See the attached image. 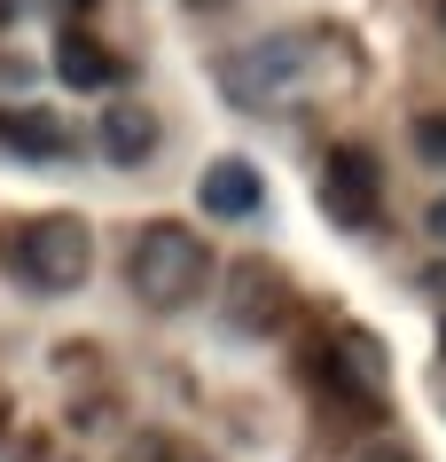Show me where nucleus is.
Returning <instances> with one entry per match:
<instances>
[{"label":"nucleus","mask_w":446,"mask_h":462,"mask_svg":"<svg viewBox=\"0 0 446 462\" xmlns=\"http://www.w3.org/2000/svg\"><path fill=\"white\" fill-rule=\"evenodd\" d=\"M55 71H63V87L95 95V87H118V55L102 48L86 24H63V40H55Z\"/></svg>","instance_id":"6e6552de"},{"label":"nucleus","mask_w":446,"mask_h":462,"mask_svg":"<svg viewBox=\"0 0 446 462\" xmlns=\"http://www.w3.org/2000/svg\"><path fill=\"white\" fill-rule=\"evenodd\" d=\"M423 227H431V236H439V244H446V196H439V204H431V212H423Z\"/></svg>","instance_id":"4468645a"},{"label":"nucleus","mask_w":446,"mask_h":462,"mask_svg":"<svg viewBox=\"0 0 446 462\" xmlns=\"http://www.w3.org/2000/svg\"><path fill=\"white\" fill-rule=\"evenodd\" d=\"M86 227H78L71 212H48V219H24L16 227V244H8V267H16V282L24 291H78L86 282Z\"/></svg>","instance_id":"f03ea898"},{"label":"nucleus","mask_w":446,"mask_h":462,"mask_svg":"<svg viewBox=\"0 0 446 462\" xmlns=\"http://www.w3.org/2000/svg\"><path fill=\"white\" fill-rule=\"evenodd\" d=\"M196 8H220V0H196Z\"/></svg>","instance_id":"f3484780"},{"label":"nucleus","mask_w":446,"mask_h":462,"mask_svg":"<svg viewBox=\"0 0 446 462\" xmlns=\"http://www.w3.org/2000/svg\"><path fill=\"white\" fill-rule=\"evenodd\" d=\"M157 110H141V102H118L110 118H102V157L110 165H141V157H157Z\"/></svg>","instance_id":"1a4fd4ad"},{"label":"nucleus","mask_w":446,"mask_h":462,"mask_svg":"<svg viewBox=\"0 0 446 462\" xmlns=\"http://www.w3.org/2000/svg\"><path fill=\"white\" fill-rule=\"evenodd\" d=\"M322 392L337 400V415H376L384 408V345L360 337V329H337L322 345V361H314Z\"/></svg>","instance_id":"7ed1b4c3"},{"label":"nucleus","mask_w":446,"mask_h":462,"mask_svg":"<svg viewBox=\"0 0 446 462\" xmlns=\"http://www.w3.org/2000/svg\"><path fill=\"white\" fill-rule=\"evenodd\" d=\"M376 204H384V172H376V157L360 142H337L322 157V212L337 219V227H369Z\"/></svg>","instance_id":"39448f33"},{"label":"nucleus","mask_w":446,"mask_h":462,"mask_svg":"<svg viewBox=\"0 0 446 462\" xmlns=\"http://www.w3.org/2000/svg\"><path fill=\"white\" fill-rule=\"evenodd\" d=\"M8 24H16V0H0V32H8Z\"/></svg>","instance_id":"dca6fc26"},{"label":"nucleus","mask_w":446,"mask_h":462,"mask_svg":"<svg viewBox=\"0 0 446 462\" xmlns=\"http://www.w3.org/2000/svg\"><path fill=\"white\" fill-rule=\"evenodd\" d=\"M305 63H314V40L305 32H267L259 48L227 55V87H235V102H274V95H290L297 79H305Z\"/></svg>","instance_id":"20e7f679"},{"label":"nucleus","mask_w":446,"mask_h":462,"mask_svg":"<svg viewBox=\"0 0 446 462\" xmlns=\"http://www.w3.org/2000/svg\"><path fill=\"white\" fill-rule=\"evenodd\" d=\"M141 462H204V455H188V447H165V439H157V447H141Z\"/></svg>","instance_id":"ddd939ff"},{"label":"nucleus","mask_w":446,"mask_h":462,"mask_svg":"<svg viewBox=\"0 0 446 462\" xmlns=\"http://www.w3.org/2000/svg\"><path fill=\"white\" fill-rule=\"evenodd\" d=\"M71 8H95V0H71Z\"/></svg>","instance_id":"a211bd4d"},{"label":"nucleus","mask_w":446,"mask_h":462,"mask_svg":"<svg viewBox=\"0 0 446 462\" xmlns=\"http://www.w3.org/2000/svg\"><path fill=\"white\" fill-rule=\"evenodd\" d=\"M196 204H204L212 219H250V212H259V165H243V157H220V165H204Z\"/></svg>","instance_id":"0eeeda50"},{"label":"nucleus","mask_w":446,"mask_h":462,"mask_svg":"<svg viewBox=\"0 0 446 462\" xmlns=\"http://www.w3.org/2000/svg\"><path fill=\"white\" fill-rule=\"evenodd\" d=\"M125 282H133L141 306L173 314V306H188V298L212 282V251L196 244V227H180V219H149L141 236H133V251H125Z\"/></svg>","instance_id":"f257e3e1"},{"label":"nucleus","mask_w":446,"mask_h":462,"mask_svg":"<svg viewBox=\"0 0 446 462\" xmlns=\"http://www.w3.org/2000/svg\"><path fill=\"white\" fill-rule=\"evenodd\" d=\"M415 157L423 165H446V110H423L415 118Z\"/></svg>","instance_id":"9b49d317"},{"label":"nucleus","mask_w":446,"mask_h":462,"mask_svg":"<svg viewBox=\"0 0 446 462\" xmlns=\"http://www.w3.org/2000/svg\"><path fill=\"white\" fill-rule=\"evenodd\" d=\"M439 8H446V0H439Z\"/></svg>","instance_id":"6ab92c4d"},{"label":"nucleus","mask_w":446,"mask_h":462,"mask_svg":"<svg viewBox=\"0 0 446 462\" xmlns=\"http://www.w3.org/2000/svg\"><path fill=\"white\" fill-rule=\"evenodd\" d=\"M352 462H415V455H407L399 439H376V447H360V455H352Z\"/></svg>","instance_id":"f8f14e48"},{"label":"nucleus","mask_w":446,"mask_h":462,"mask_svg":"<svg viewBox=\"0 0 446 462\" xmlns=\"http://www.w3.org/2000/svg\"><path fill=\"white\" fill-rule=\"evenodd\" d=\"M0 149H8V157H32V165H55V157L71 149V134H63L55 110L16 102V110H0Z\"/></svg>","instance_id":"423d86ee"},{"label":"nucleus","mask_w":446,"mask_h":462,"mask_svg":"<svg viewBox=\"0 0 446 462\" xmlns=\"http://www.w3.org/2000/svg\"><path fill=\"white\" fill-rule=\"evenodd\" d=\"M274 298H282V282H274L267 267H235V329L274 321Z\"/></svg>","instance_id":"9d476101"},{"label":"nucleus","mask_w":446,"mask_h":462,"mask_svg":"<svg viewBox=\"0 0 446 462\" xmlns=\"http://www.w3.org/2000/svg\"><path fill=\"white\" fill-rule=\"evenodd\" d=\"M431 291H439V298H446V259H439V267H431Z\"/></svg>","instance_id":"2eb2a0df"}]
</instances>
